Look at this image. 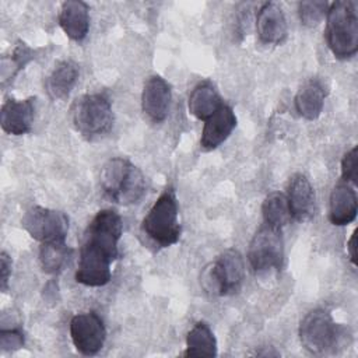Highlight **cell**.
I'll return each mask as SVG.
<instances>
[{
  "instance_id": "obj_1",
  "label": "cell",
  "mask_w": 358,
  "mask_h": 358,
  "mask_svg": "<svg viewBox=\"0 0 358 358\" xmlns=\"http://www.w3.org/2000/svg\"><path fill=\"white\" fill-rule=\"evenodd\" d=\"M122 232V217L115 210H101L94 215L80 248L77 282L87 287H102L110 281V266L119 257Z\"/></svg>"
},
{
  "instance_id": "obj_2",
  "label": "cell",
  "mask_w": 358,
  "mask_h": 358,
  "mask_svg": "<svg viewBox=\"0 0 358 358\" xmlns=\"http://www.w3.org/2000/svg\"><path fill=\"white\" fill-rule=\"evenodd\" d=\"M357 3L338 0L329 4L326 14V42L334 57L344 60L358 50V13Z\"/></svg>"
},
{
  "instance_id": "obj_3",
  "label": "cell",
  "mask_w": 358,
  "mask_h": 358,
  "mask_svg": "<svg viewBox=\"0 0 358 358\" xmlns=\"http://www.w3.org/2000/svg\"><path fill=\"white\" fill-rule=\"evenodd\" d=\"M103 193L115 203L129 206L138 203L145 194L144 173L126 158H110L101 171Z\"/></svg>"
},
{
  "instance_id": "obj_4",
  "label": "cell",
  "mask_w": 358,
  "mask_h": 358,
  "mask_svg": "<svg viewBox=\"0 0 358 358\" xmlns=\"http://www.w3.org/2000/svg\"><path fill=\"white\" fill-rule=\"evenodd\" d=\"M301 344L312 354L334 352L345 338V329L334 322L331 315L322 308L308 312L299 323Z\"/></svg>"
},
{
  "instance_id": "obj_5",
  "label": "cell",
  "mask_w": 358,
  "mask_h": 358,
  "mask_svg": "<svg viewBox=\"0 0 358 358\" xmlns=\"http://www.w3.org/2000/svg\"><path fill=\"white\" fill-rule=\"evenodd\" d=\"M143 232L158 246L168 248L180 238L178 200L173 189H166L141 221Z\"/></svg>"
},
{
  "instance_id": "obj_6",
  "label": "cell",
  "mask_w": 358,
  "mask_h": 358,
  "mask_svg": "<svg viewBox=\"0 0 358 358\" xmlns=\"http://www.w3.org/2000/svg\"><path fill=\"white\" fill-rule=\"evenodd\" d=\"M245 277V264L235 249L222 252L201 273L203 288L213 295H231L241 289Z\"/></svg>"
},
{
  "instance_id": "obj_7",
  "label": "cell",
  "mask_w": 358,
  "mask_h": 358,
  "mask_svg": "<svg viewBox=\"0 0 358 358\" xmlns=\"http://www.w3.org/2000/svg\"><path fill=\"white\" fill-rule=\"evenodd\" d=\"M73 123L85 137H96L108 133L113 126L110 101L103 94L83 95L73 108Z\"/></svg>"
},
{
  "instance_id": "obj_8",
  "label": "cell",
  "mask_w": 358,
  "mask_h": 358,
  "mask_svg": "<svg viewBox=\"0 0 358 358\" xmlns=\"http://www.w3.org/2000/svg\"><path fill=\"white\" fill-rule=\"evenodd\" d=\"M248 260L256 273L281 268L284 262V241L281 229L263 225L249 243Z\"/></svg>"
},
{
  "instance_id": "obj_9",
  "label": "cell",
  "mask_w": 358,
  "mask_h": 358,
  "mask_svg": "<svg viewBox=\"0 0 358 358\" xmlns=\"http://www.w3.org/2000/svg\"><path fill=\"white\" fill-rule=\"evenodd\" d=\"M22 228L41 243L66 241L69 217L59 210L41 206L31 207L21 220Z\"/></svg>"
},
{
  "instance_id": "obj_10",
  "label": "cell",
  "mask_w": 358,
  "mask_h": 358,
  "mask_svg": "<svg viewBox=\"0 0 358 358\" xmlns=\"http://www.w3.org/2000/svg\"><path fill=\"white\" fill-rule=\"evenodd\" d=\"M70 337L78 352L83 355H95L103 347L106 329L95 312H84L71 317Z\"/></svg>"
},
{
  "instance_id": "obj_11",
  "label": "cell",
  "mask_w": 358,
  "mask_h": 358,
  "mask_svg": "<svg viewBox=\"0 0 358 358\" xmlns=\"http://www.w3.org/2000/svg\"><path fill=\"white\" fill-rule=\"evenodd\" d=\"M171 99V85L159 76L148 77L141 92V108L147 117L155 123L164 122L169 112Z\"/></svg>"
},
{
  "instance_id": "obj_12",
  "label": "cell",
  "mask_w": 358,
  "mask_h": 358,
  "mask_svg": "<svg viewBox=\"0 0 358 358\" xmlns=\"http://www.w3.org/2000/svg\"><path fill=\"white\" fill-rule=\"evenodd\" d=\"M35 116V98H8L0 110V124L7 134L22 136L31 131Z\"/></svg>"
},
{
  "instance_id": "obj_13",
  "label": "cell",
  "mask_w": 358,
  "mask_h": 358,
  "mask_svg": "<svg viewBox=\"0 0 358 358\" xmlns=\"http://www.w3.org/2000/svg\"><path fill=\"white\" fill-rule=\"evenodd\" d=\"M235 126L236 116L234 109L229 105L222 103L210 117L204 120L200 147L206 151L217 148L231 136Z\"/></svg>"
},
{
  "instance_id": "obj_14",
  "label": "cell",
  "mask_w": 358,
  "mask_h": 358,
  "mask_svg": "<svg viewBox=\"0 0 358 358\" xmlns=\"http://www.w3.org/2000/svg\"><path fill=\"white\" fill-rule=\"evenodd\" d=\"M256 31L263 43H281L288 34L287 18L282 8L275 3H264L256 17Z\"/></svg>"
},
{
  "instance_id": "obj_15",
  "label": "cell",
  "mask_w": 358,
  "mask_h": 358,
  "mask_svg": "<svg viewBox=\"0 0 358 358\" xmlns=\"http://www.w3.org/2000/svg\"><path fill=\"white\" fill-rule=\"evenodd\" d=\"M285 196L294 220L305 221L313 214L315 190L303 173H295L289 178Z\"/></svg>"
},
{
  "instance_id": "obj_16",
  "label": "cell",
  "mask_w": 358,
  "mask_h": 358,
  "mask_svg": "<svg viewBox=\"0 0 358 358\" xmlns=\"http://www.w3.org/2000/svg\"><path fill=\"white\" fill-rule=\"evenodd\" d=\"M358 211V199L352 186L348 183H338L330 193L329 220L333 225L344 227L351 224Z\"/></svg>"
},
{
  "instance_id": "obj_17",
  "label": "cell",
  "mask_w": 358,
  "mask_h": 358,
  "mask_svg": "<svg viewBox=\"0 0 358 358\" xmlns=\"http://www.w3.org/2000/svg\"><path fill=\"white\" fill-rule=\"evenodd\" d=\"M59 24L63 32L73 41L81 42L90 28L88 6L80 0H69L62 4Z\"/></svg>"
},
{
  "instance_id": "obj_18",
  "label": "cell",
  "mask_w": 358,
  "mask_h": 358,
  "mask_svg": "<svg viewBox=\"0 0 358 358\" xmlns=\"http://www.w3.org/2000/svg\"><path fill=\"white\" fill-rule=\"evenodd\" d=\"M326 91L323 84L316 80H308L295 95V109L306 120H315L320 116L324 106Z\"/></svg>"
},
{
  "instance_id": "obj_19",
  "label": "cell",
  "mask_w": 358,
  "mask_h": 358,
  "mask_svg": "<svg viewBox=\"0 0 358 358\" xmlns=\"http://www.w3.org/2000/svg\"><path fill=\"white\" fill-rule=\"evenodd\" d=\"M78 66L73 60H62L46 78V91L52 99H64L78 80Z\"/></svg>"
},
{
  "instance_id": "obj_20",
  "label": "cell",
  "mask_w": 358,
  "mask_h": 358,
  "mask_svg": "<svg viewBox=\"0 0 358 358\" xmlns=\"http://www.w3.org/2000/svg\"><path fill=\"white\" fill-rule=\"evenodd\" d=\"M224 102L221 101L220 94L217 92L215 87L208 83H200L199 85H196L193 88V91L189 95V101H187V108L189 112L200 119V120H206L207 117H210Z\"/></svg>"
},
{
  "instance_id": "obj_21",
  "label": "cell",
  "mask_w": 358,
  "mask_h": 358,
  "mask_svg": "<svg viewBox=\"0 0 358 358\" xmlns=\"http://www.w3.org/2000/svg\"><path fill=\"white\" fill-rule=\"evenodd\" d=\"M185 357H215L217 355V340L204 322L196 323L186 336Z\"/></svg>"
},
{
  "instance_id": "obj_22",
  "label": "cell",
  "mask_w": 358,
  "mask_h": 358,
  "mask_svg": "<svg viewBox=\"0 0 358 358\" xmlns=\"http://www.w3.org/2000/svg\"><path fill=\"white\" fill-rule=\"evenodd\" d=\"M262 215L266 225L282 229V227L292 218L287 196L280 192H271L267 194L262 204Z\"/></svg>"
},
{
  "instance_id": "obj_23",
  "label": "cell",
  "mask_w": 358,
  "mask_h": 358,
  "mask_svg": "<svg viewBox=\"0 0 358 358\" xmlns=\"http://www.w3.org/2000/svg\"><path fill=\"white\" fill-rule=\"evenodd\" d=\"M71 255V249L66 245V241L41 243L39 263L45 273L56 274L67 263Z\"/></svg>"
},
{
  "instance_id": "obj_24",
  "label": "cell",
  "mask_w": 358,
  "mask_h": 358,
  "mask_svg": "<svg viewBox=\"0 0 358 358\" xmlns=\"http://www.w3.org/2000/svg\"><path fill=\"white\" fill-rule=\"evenodd\" d=\"M35 57V50L29 48L24 42H18L17 46L13 49L10 56H3L1 59V81L13 80V77L24 69L32 59Z\"/></svg>"
},
{
  "instance_id": "obj_25",
  "label": "cell",
  "mask_w": 358,
  "mask_h": 358,
  "mask_svg": "<svg viewBox=\"0 0 358 358\" xmlns=\"http://www.w3.org/2000/svg\"><path fill=\"white\" fill-rule=\"evenodd\" d=\"M329 10L327 1H301L298 4L299 20L305 27H316L326 17Z\"/></svg>"
},
{
  "instance_id": "obj_26",
  "label": "cell",
  "mask_w": 358,
  "mask_h": 358,
  "mask_svg": "<svg viewBox=\"0 0 358 358\" xmlns=\"http://www.w3.org/2000/svg\"><path fill=\"white\" fill-rule=\"evenodd\" d=\"M24 345V333L21 329H1L0 330V347L1 351H15Z\"/></svg>"
},
{
  "instance_id": "obj_27",
  "label": "cell",
  "mask_w": 358,
  "mask_h": 358,
  "mask_svg": "<svg viewBox=\"0 0 358 358\" xmlns=\"http://www.w3.org/2000/svg\"><path fill=\"white\" fill-rule=\"evenodd\" d=\"M341 178L345 183H357V147L344 154L341 159Z\"/></svg>"
},
{
  "instance_id": "obj_28",
  "label": "cell",
  "mask_w": 358,
  "mask_h": 358,
  "mask_svg": "<svg viewBox=\"0 0 358 358\" xmlns=\"http://www.w3.org/2000/svg\"><path fill=\"white\" fill-rule=\"evenodd\" d=\"M11 275V259L6 252L0 255V288L4 292L8 287V280Z\"/></svg>"
},
{
  "instance_id": "obj_29",
  "label": "cell",
  "mask_w": 358,
  "mask_h": 358,
  "mask_svg": "<svg viewBox=\"0 0 358 358\" xmlns=\"http://www.w3.org/2000/svg\"><path fill=\"white\" fill-rule=\"evenodd\" d=\"M355 241H357V231H354L347 242V253L350 256V260L352 264H355V257H357V246H355Z\"/></svg>"
}]
</instances>
